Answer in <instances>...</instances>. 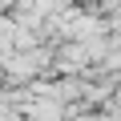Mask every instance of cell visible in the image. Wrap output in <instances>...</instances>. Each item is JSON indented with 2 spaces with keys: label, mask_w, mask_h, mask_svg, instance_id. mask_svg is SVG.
I'll list each match as a JSON object with an SVG mask.
<instances>
[{
  "label": "cell",
  "mask_w": 121,
  "mask_h": 121,
  "mask_svg": "<svg viewBox=\"0 0 121 121\" xmlns=\"http://www.w3.org/2000/svg\"><path fill=\"white\" fill-rule=\"evenodd\" d=\"M28 117H32V121H56L60 109H56V105H36V109H28Z\"/></svg>",
  "instance_id": "1"
}]
</instances>
